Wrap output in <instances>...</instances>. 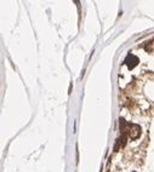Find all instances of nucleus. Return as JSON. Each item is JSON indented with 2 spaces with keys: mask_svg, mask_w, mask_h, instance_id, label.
I'll list each match as a JSON object with an SVG mask.
<instances>
[{
  "mask_svg": "<svg viewBox=\"0 0 154 172\" xmlns=\"http://www.w3.org/2000/svg\"><path fill=\"white\" fill-rule=\"evenodd\" d=\"M134 172H136V171H134Z\"/></svg>",
  "mask_w": 154,
  "mask_h": 172,
  "instance_id": "2",
  "label": "nucleus"
},
{
  "mask_svg": "<svg viewBox=\"0 0 154 172\" xmlns=\"http://www.w3.org/2000/svg\"><path fill=\"white\" fill-rule=\"evenodd\" d=\"M138 62H140L138 57H136L135 55H131V53H129L128 57H126L125 61H124L125 64L129 67V69H134V68L138 64Z\"/></svg>",
  "mask_w": 154,
  "mask_h": 172,
  "instance_id": "1",
  "label": "nucleus"
}]
</instances>
